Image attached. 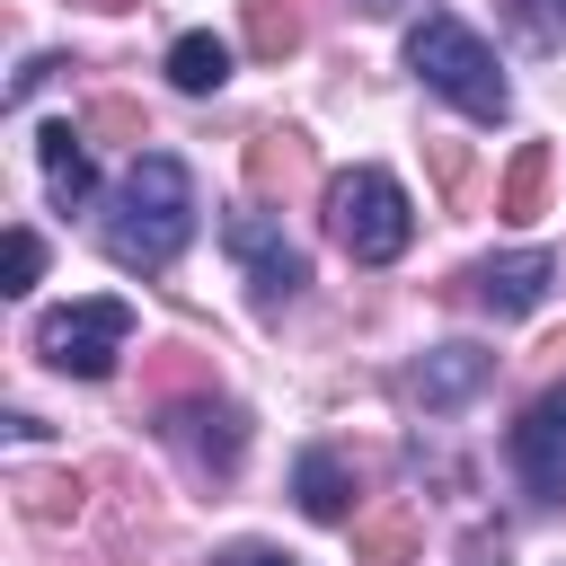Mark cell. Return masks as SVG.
<instances>
[{
    "label": "cell",
    "mask_w": 566,
    "mask_h": 566,
    "mask_svg": "<svg viewBox=\"0 0 566 566\" xmlns=\"http://www.w3.org/2000/svg\"><path fill=\"white\" fill-rule=\"evenodd\" d=\"M195 239V177L177 150H142L115 186V212H106V256L124 274H159L177 265V248Z\"/></svg>",
    "instance_id": "cell-1"
},
{
    "label": "cell",
    "mask_w": 566,
    "mask_h": 566,
    "mask_svg": "<svg viewBox=\"0 0 566 566\" xmlns=\"http://www.w3.org/2000/svg\"><path fill=\"white\" fill-rule=\"evenodd\" d=\"M327 239L354 256V265H389L407 239H416V212H407V186L389 168H345L327 177Z\"/></svg>",
    "instance_id": "cell-2"
},
{
    "label": "cell",
    "mask_w": 566,
    "mask_h": 566,
    "mask_svg": "<svg viewBox=\"0 0 566 566\" xmlns=\"http://www.w3.org/2000/svg\"><path fill=\"white\" fill-rule=\"evenodd\" d=\"M407 62H416V80L424 88H442L460 115H478V124H495L504 106H513V88H504V71H495V53L460 27V18H424L416 35H407Z\"/></svg>",
    "instance_id": "cell-3"
},
{
    "label": "cell",
    "mask_w": 566,
    "mask_h": 566,
    "mask_svg": "<svg viewBox=\"0 0 566 566\" xmlns=\"http://www.w3.org/2000/svg\"><path fill=\"white\" fill-rule=\"evenodd\" d=\"M124 336H133V310L106 292V301H71V310H44L35 318V354L53 363V371H71V380H106L115 371V354H124Z\"/></svg>",
    "instance_id": "cell-4"
},
{
    "label": "cell",
    "mask_w": 566,
    "mask_h": 566,
    "mask_svg": "<svg viewBox=\"0 0 566 566\" xmlns=\"http://www.w3.org/2000/svg\"><path fill=\"white\" fill-rule=\"evenodd\" d=\"M221 248L239 256V274H248V292H256V310H283V301L310 283V256L283 239V221H274V212H230V221H221Z\"/></svg>",
    "instance_id": "cell-5"
},
{
    "label": "cell",
    "mask_w": 566,
    "mask_h": 566,
    "mask_svg": "<svg viewBox=\"0 0 566 566\" xmlns=\"http://www.w3.org/2000/svg\"><path fill=\"white\" fill-rule=\"evenodd\" d=\"M159 433L203 469V478H230L239 469V451H248V416L230 407V398H159Z\"/></svg>",
    "instance_id": "cell-6"
},
{
    "label": "cell",
    "mask_w": 566,
    "mask_h": 566,
    "mask_svg": "<svg viewBox=\"0 0 566 566\" xmlns=\"http://www.w3.org/2000/svg\"><path fill=\"white\" fill-rule=\"evenodd\" d=\"M513 469H522L539 495L566 504V380L522 407V424H513Z\"/></svg>",
    "instance_id": "cell-7"
},
{
    "label": "cell",
    "mask_w": 566,
    "mask_h": 566,
    "mask_svg": "<svg viewBox=\"0 0 566 566\" xmlns=\"http://www.w3.org/2000/svg\"><path fill=\"white\" fill-rule=\"evenodd\" d=\"M548 283H557V256H548V248H513V256H486V265L469 274V292H478L495 318L539 310V301H548Z\"/></svg>",
    "instance_id": "cell-8"
},
{
    "label": "cell",
    "mask_w": 566,
    "mask_h": 566,
    "mask_svg": "<svg viewBox=\"0 0 566 566\" xmlns=\"http://www.w3.org/2000/svg\"><path fill=\"white\" fill-rule=\"evenodd\" d=\"M248 186H256L265 203H292V195L310 186V142H301V133H256V142H248Z\"/></svg>",
    "instance_id": "cell-9"
},
{
    "label": "cell",
    "mask_w": 566,
    "mask_h": 566,
    "mask_svg": "<svg viewBox=\"0 0 566 566\" xmlns=\"http://www.w3.org/2000/svg\"><path fill=\"white\" fill-rule=\"evenodd\" d=\"M35 150H44V186H53V203H88L97 168H88V150H80V124H44Z\"/></svg>",
    "instance_id": "cell-10"
},
{
    "label": "cell",
    "mask_w": 566,
    "mask_h": 566,
    "mask_svg": "<svg viewBox=\"0 0 566 566\" xmlns=\"http://www.w3.org/2000/svg\"><path fill=\"white\" fill-rule=\"evenodd\" d=\"M301 513L310 522H345L354 513V469L336 451H301Z\"/></svg>",
    "instance_id": "cell-11"
},
{
    "label": "cell",
    "mask_w": 566,
    "mask_h": 566,
    "mask_svg": "<svg viewBox=\"0 0 566 566\" xmlns=\"http://www.w3.org/2000/svg\"><path fill=\"white\" fill-rule=\"evenodd\" d=\"M168 80H177L186 97H212V88L230 80V44H221V35H177V44H168Z\"/></svg>",
    "instance_id": "cell-12"
},
{
    "label": "cell",
    "mask_w": 566,
    "mask_h": 566,
    "mask_svg": "<svg viewBox=\"0 0 566 566\" xmlns=\"http://www.w3.org/2000/svg\"><path fill=\"white\" fill-rule=\"evenodd\" d=\"M486 371H495V354H478V345H442V354L424 363V380H416V389H424V407H451V398H469Z\"/></svg>",
    "instance_id": "cell-13"
},
{
    "label": "cell",
    "mask_w": 566,
    "mask_h": 566,
    "mask_svg": "<svg viewBox=\"0 0 566 566\" xmlns=\"http://www.w3.org/2000/svg\"><path fill=\"white\" fill-rule=\"evenodd\" d=\"M539 195H548V142H522L513 168H504V186H495V212H504V221H531Z\"/></svg>",
    "instance_id": "cell-14"
},
{
    "label": "cell",
    "mask_w": 566,
    "mask_h": 566,
    "mask_svg": "<svg viewBox=\"0 0 566 566\" xmlns=\"http://www.w3.org/2000/svg\"><path fill=\"white\" fill-rule=\"evenodd\" d=\"M292 44H301L292 0H248V53H256V62H283Z\"/></svg>",
    "instance_id": "cell-15"
},
{
    "label": "cell",
    "mask_w": 566,
    "mask_h": 566,
    "mask_svg": "<svg viewBox=\"0 0 566 566\" xmlns=\"http://www.w3.org/2000/svg\"><path fill=\"white\" fill-rule=\"evenodd\" d=\"M407 548H416V513H380V522L354 531V557L363 566H407Z\"/></svg>",
    "instance_id": "cell-16"
},
{
    "label": "cell",
    "mask_w": 566,
    "mask_h": 566,
    "mask_svg": "<svg viewBox=\"0 0 566 566\" xmlns=\"http://www.w3.org/2000/svg\"><path fill=\"white\" fill-rule=\"evenodd\" d=\"M18 495H27V522H44V531L80 513V478H27Z\"/></svg>",
    "instance_id": "cell-17"
},
{
    "label": "cell",
    "mask_w": 566,
    "mask_h": 566,
    "mask_svg": "<svg viewBox=\"0 0 566 566\" xmlns=\"http://www.w3.org/2000/svg\"><path fill=\"white\" fill-rule=\"evenodd\" d=\"M513 9V27H522V44H566V0H504Z\"/></svg>",
    "instance_id": "cell-18"
},
{
    "label": "cell",
    "mask_w": 566,
    "mask_h": 566,
    "mask_svg": "<svg viewBox=\"0 0 566 566\" xmlns=\"http://www.w3.org/2000/svg\"><path fill=\"white\" fill-rule=\"evenodd\" d=\"M35 274H44V239L35 230H9V283L0 292H35Z\"/></svg>",
    "instance_id": "cell-19"
},
{
    "label": "cell",
    "mask_w": 566,
    "mask_h": 566,
    "mask_svg": "<svg viewBox=\"0 0 566 566\" xmlns=\"http://www.w3.org/2000/svg\"><path fill=\"white\" fill-rule=\"evenodd\" d=\"M88 133H142V115L124 97H106V106H88Z\"/></svg>",
    "instance_id": "cell-20"
},
{
    "label": "cell",
    "mask_w": 566,
    "mask_h": 566,
    "mask_svg": "<svg viewBox=\"0 0 566 566\" xmlns=\"http://www.w3.org/2000/svg\"><path fill=\"white\" fill-rule=\"evenodd\" d=\"M221 566H301V557H283V548H230Z\"/></svg>",
    "instance_id": "cell-21"
}]
</instances>
